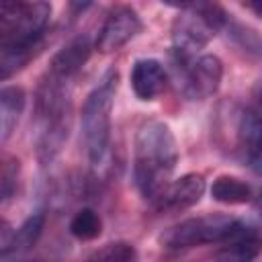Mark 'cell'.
I'll use <instances>...</instances> for the list:
<instances>
[{"mask_svg":"<svg viewBox=\"0 0 262 262\" xmlns=\"http://www.w3.org/2000/svg\"><path fill=\"white\" fill-rule=\"evenodd\" d=\"M262 252V237L244 225L235 235L223 242V248L217 252L213 262H252Z\"/></svg>","mask_w":262,"mask_h":262,"instance_id":"cell-12","label":"cell"},{"mask_svg":"<svg viewBox=\"0 0 262 262\" xmlns=\"http://www.w3.org/2000/svg\"><path fill=\"white\" fill-rule=\"evenodd\" d=\"M43 227H45V215H43L41 211L29 215V217L18 225V229H14V237H12V246H10L8 254H10V252L20 254V252L31 250V248L37 244V239L41 237Z\"/></svg>","mask_w":262,"mask_h":262,"instance_id":"cell-16","label":"cell"},{"mask_svg":"<svg viewBox=\"0 0 262 262\" xmlns=\"http://www.w3.org/2000/svg\"><path fill=\"white\" fill-rule=\"evenodd\" d=\"M244 6L248 10H252L258 18H262V0H248V2H244Z\"/></svg>","mask_w":262,"mask_h":262,"instance_id":"cell-22","label":"cell"},{"mask_svg":"<svg viewBox=\"0 0 262 262\" xmlns=\"http://www.w3.org/2000/svg\"><path fill=\"white\" fill-rule=\"evenodd\" d=\"M244 223L235 217L223 213H209L199 217L182 219L160 235V244L166 250H186L205 244H223L231 235H235Z\"/></svg>","mask_w":262,"mask_h":262,"instance_id":"cell-6","label":"cell"},{"mask_svg":"<svg viewBox=\"0 0 262 262\" xmlns=\"http://www.w3.org/2000/svg\"><path fill=\"white\" fill-rule=\"evenodd\" d=\"M92 51V43L88 39V35H80L76 39H72L70 43H66L49 61L47 72L61 78V80H74V76L82 70V66L88 61Z\"/></svg>","mask_w":262,"mask_h":262,"instance_id":"cell-11","label":"cell"},{"mask_svg":"<svg viewBox=\"0 0 262 262\" xmlns=\"http://www.w3.org/2000/svg\"><path fill=\"white\" fill-rule=\"evenodd\" d=\"M102 231V219L100 215L90 209V207H84L80 209L72 221H70V233L82 242H90V239H96Z\"/></svg>","mask_w":262,"mask_h":262,"instance_id":"cell-17","label":"cell"},{"mask_svg":"<svg viewBox=\"0 0 262 262\" xmlns=\"http://www.w3.org/2000/svg\"><path fill=\"white\" fill-rule=\"evenodd\" d=\"M182 92L190 100H205L219 90L223 78V63L213 53L199 55L190 66L182 68Z\"/></svg>","mask_w":262,"mask_h":262,"instance_id":"cell-7","label":"cell"},{"mask_svg":"<svg viewBox=\"0 0 262 262\" xmlns=\"http://www.w3.org/2000/svg\"><path fill=\"white\" fill-rule=\"evenodd\" d=\"M178 164V143L172 129L158 119L143 121L133 143V180L147 201H158Z\"/></svg>","mask_w":262,"mask_h":262,"instance_id":"cell-2","label":"cell"},{"mask_svg":"<svg viewBox=\"0 0 262 262\" xmlns=\"http://www.w3.org/2000/svg\"><path fill=\"white\" fill-rule=\"evenodd\" d=\"M72 82L49 72L41 78L35 96L37 115V158L47 164L63 147L72 125Z\"/></svg>","mask_w":262,"mask_h":262,"instance_id":"cell-3","label":"cell"},{"mask_svg":"<svg viewBox=\"0 0 262 262\" xmlns=\"http://www.w3.org/2000/svg\"><path fill=\"white\" fill-rule=\"evenodd\" d=\"M254 211H256V217H258V221L262 225V190L254 196Z\"/></svg>","mask_w":262,"mask_h":262,"instance_id":"cell-23","label":"cell"},{"mask_svg":"<svg viewBox=\"0 0 262 262\" xmlns=\"http://www.w3.org/2000/svg\"><path fill=\"white\" fill-rule=\"evenodd\" d=\"M223 31H227V37L244 53H248L252 59H256V61L262 63V35L258 31H254V29L242 25V23H235L231 18L227 20V25H225Z\"/></svg>","mask_w":262,"mask_h":262,"instance_id":"cell-15","label":"cell"},{"mask_svg":"<svg viewBox=\"0 0 262 262\" xmlns=\"http://www.w3.org/2000/svg\"><path fill=\"white\" fill-rule=\"evenodd\" d=\"M141 29H143L141 18L131 6H125V4L115 6L104 18V23H102V27L98 31L94 47L98 51H102V53L117 51L125 43H129Z\"/></svg>","mask_w":262,"mask_h":262,"instance_id":"cell-8","label":"cell"},{"mask_svg":"<svg viewBox=\"0 0 262 262\" xmlns=\"http://www.w3.org/2000/svg\"><path fill=\"white\" fill-rule=\"evenodd\" d=\"M51 18L49 2L2 0L0 4V78L8 80L39 49Z\"/></svg>","mask_w":262,"mask_h":262,"instance_id":"cell-1","label":"cell"},{"mask_svg":"<svg viewBox=\"0 0 262 262\" xmlns=\"http://www.w3.org/2000/svg\"><path fill=\"white\" fill-rule=\"evenodd\" d=\"M18 160L10 154L2 156V168H0V194H2V203H8L12 199V194L16 192V184H18Z\"/></svg>","mask_w":262,"mask_h":262,"instance_id":"cell-19","label":"cell"},{"mask_svg":"<svg viewBox=\"0 0 262 262\" xmlns=\"http://www.w3.org/2000/svg\"><path fill=\"white\" fill-rule=\"evenodd\" d=\"M115 90H117V72L108 70L100 80V84L86 96L82 104V115H80L82 137H84L86 156L92 164H100L108 149Z\"/></svg>","mask_w":262,"mask_h":262,"instance_id":"cell-5","label":"cell"},{"mask_svg":"<svg viewBox=\"0 0 262 262\" xmlns=\"http://www.w3.org/2000/svg\"><path fill=\"white\" fill-rule=\"evenodd\" d=\"M252 98H254V100H252V104H250V106H252L256 113H260V115H262V80L256 84Z\"/></svg>","mask_w":262,"mask_h":262,"instance_id":"cell-20","label":"cell"},{"mask_svg":"<svg viewBox=\"0 0 262 262\" xmlns=\"http://www.w3.org/2000/svg\"><path fill=\"white\" fill-rule=\"evenodd\" d=\"M205 178L201 174L188 172L182 174L180 178L172 180L168 184V188L164 190V194L156 201L160 211H168V213H178L184 209L194 207L201 196L205 194Z\"/></svg>","mask_w":262,"mask_h":262,"instance_id":"cell-9","label":"cell"},{"mask_svg":"<svg viewBox=\"0 0 262 262\" xmlns=\"http://www.w3.org/2000/svg\"><path fill=\"white\" fill-rule=\"evenodd\" d=\"M229 16L215 2H184L178 4V14L172 23V51L176 68L190 66L201 49L225 29Z\"/></svg>","mask_w":262,"mask_h":262,"instance_id":"cell-4","label":"cell"},{"mask_svg":"<svg viewBox=\"0 0 262 262\" xmlns=\"http://www.w3.org/2000/svg\"><path fill=\"white\" fill-rule=\"evenodd\" d=\"M25 102H27V96L20 86H4L0 90V139L2 141H6L12 135L25 111Z\"/></svg>","mask_w":262,"mask_h":262,"instance_id":"cell-13","label":"cell"},{"mask_svg":"<svg viewBox=\"0 0 262 262\" xmlns=\"http://www.w3.org/2000/svg\"><path fill=\"white\" fill-rule=\"evenodd\" d=\"M250 164V168L254 170V174H258V176H262V147L256 151V156L248 162Z\"/></svg>","mask_w":262,"mask_h":262,"instance_id":"cell-21","label":"cell"},{"mask_svg":"<svg viewBox=\"0 0 262 262\" xmlns=\"http://www.w3.org/2000/svg\"><path fill=\"white\" fill-rule=\"evenodd\" d=\"M137 252L129 242H111L94 250L84 262H135Z\"/></svg>","mask_w":262,"mask_h":262,"instance_id":"cell-18","label":"cell"},{"mask_svg":"<svg viewBox=\"0 0 262 262\" xmlns=\"http://www.w3.org/2000/svg\"><path fill=\"white\" fill-rule=\"evenodd\" d=\"M211 196L217 203L223 205H246L254 199L252 194V186L235 176H227L221 174L213 180L211 184Z\"/></svg>","mask_w":262,"mask_h":262,"instance_id":"cell-14","label":"cell"},{"mask_svg":"<svg viewBox=\"0 0 262 262\" xmlns=\"http://www.w3.org/2000/svg\"><path fill=\"white\" fill-rule=\"evenodd\" d=\"M168 86V74L164 66L154 57L137 59L131 68V88L139 100L158 98Z\"/></svg>","mask_w":262,"mask_h":262,"instance_id":"cell-10","label":"cell"}]
</instances>
